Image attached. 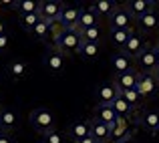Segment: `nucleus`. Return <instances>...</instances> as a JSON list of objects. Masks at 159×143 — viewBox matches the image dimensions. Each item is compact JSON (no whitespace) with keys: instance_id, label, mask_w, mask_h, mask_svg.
Here are the masks:
<instances>
[{"instance_id":"42","label":"nucleus","mask_w":159,"mask_h":143,"mask_svg":"<svg viewBox=\"0 0 159 143\" xmlns=\"http://www.w3.org/2000/svg\"><path fill=\"white\" fill-rule=\"evenodd\" d=\"M155 137H159V129H157V135H155Z\"/></svg>"},{"instance_id":"22","label":"nucleus","mask_w":159,"mask_h":143,"mask_svg":"<svg viewBox=\"0 0 159 143\" xmlns=\"http://www.w3.org/2000/svg\"><path fill=\"white\" fill-rule=\"evenodd\" d=\"M147 48V44H145V40H143V36L141 35H133L131 39H129V43L125 44V48H123V53L125 54H129L131 58H137L143 50Z\"/></svg>"},{"instance_id":"21","label":"nucleus","mask_w":159,"mask_h":143,"mask_svg":"<svg viewBox=\"0 0 159 143\" xmlns=\"http://www.w3.org/2000/svg\"><path fill=\"white\" fill-rule=\"evenodd\" d=\"M117 117H119V115L115 113L113 105H97L95 111H93V119L103 121V123H107V125H113L117 121Z\"/></svg>"},{"instance_id":"28","label":"nucleus","mask_w":159,"mask_h":143,"mask_svg":"<svg viewBox=\"0 0 159 143\" xmlns=\"http://www.w3.org/2000/svg\"><path fill=\"white\" fill-rule=\"evenodd\" d=\"M14 8L20 14H34L40 10V2L39 0H18V2H14Z\"/></svg>"},{"instance_id":"17","label":"nucleus","mask_w":159,"mask_h":143,"mask_svg":"<svg viewBox=\"0 0 159 143\" xmlns=\"http://www.w3.org/2000/svg\"><path fill=\"white\" fill-rule=\"evenodd\" d=\"M119 8V4L115 2V0H95L93 4H91V10L95 12V14L99 16V18H111V14Z\"/></svg>"},{"instance_id":"12","label":"nucleus","mask_w":159,"mask_h":143,"mask_svg":"<svg viewBox=\"0 0 159 143\" xmlns=\"http://www.w3.org/2000/svg\"><path fill=\"white\" fill-rule=\"evenodd\" d=\"M111 69L115 71V75L135 71V58H131L129 54H125L123 50H119V53H115L111 57Z\"/></svg>"},{"instance_id":"4","label":"nucleus","mask_w":159,"mask_h":143,"mask_svg":"<svg viewBox=\"0 0 159 143\" xmlns=\"http://www.w3.org/2000/svg\"><path fill=\"white\" fill-rule=\"evenodd\" d=\"M135 89H137V93L143 97V101L153 99V97L159 93V83H157L155 75L153 73H139Z\"/></svg>"},{"instance_id":"14","label":"nucleus","mask_w":159,"mask_h":143,"mask_svg":"<svg viewBox=\"0 0 159 143\" xmlns=\"http://www.w3.org/2000/svg\"><path fill=\"white\" fill-rule=\"evenodd\" d=\"M137 123H139L147 133L157 135V129H159V109H147V111H143L139 117H137Z\"/></svg>"},{"instance_id":"11","label":"nucleus","mask_w":159,"mask_h":143,"mask_svg":"<svg viewBox=\"0 0 159 143\" xmlns=\"http://www.w3.org/2000/svg\"><path fill=\"white\" fill-rule=\"evenodd\" d=\"M135 65H137V69H139V73H155L159 69V65H157L155 53H153V47L145 48L143 53L135 58Z\"/></svg>"},{"instance_id":"20","label":"nucleus","mask_w":159,"mask_h":143,"mask_svg":"<svg viewBox=\"0 0 159 143\" xmlns=\"http://www.w3.org/2000/svg\"><path fill=\"white\" fill-rule=\"evenodd\" d=\"M109 129H111L109 141L117 143L119 139H123L125 135H129V119H125V117H117V121L113 125H109Z\"/></svg>"},{"instance_id":"13","label":"nucleus","mask_w":159,"mask_h":143,"mask_svg":"<svg viewBox=\"0 0 159 143\" xmlns=\"http://www.w3.org/2000/svg\"><path fill=\"white\" fill-rule=\"evenodd\" d=\"M28 69H30L28 61L14 58V61H10L6 65V77L10 79V81H22V79L28 77Z\"/></svg>"},{"instance_id":"19","label":"nucleus","mask_w":159,"mask_h":143,"mask_svg":"<svg viewBox=\"0 0 159 143\" xmlns=\"http://www.w3.org/2000/svg\"><path fill=\"white\" fill-rule=\"evenodd\" d=\"M135 22H137V28H139L141 32H153L159 26V12L151 10V12H147V14H143L141 18H137Z\"/></svg>"},{"instance_id":"26","label":"nucleus","mask_w":159,"mask_h":143,"mask_svg":"<svg viewBox=\"0 0 159 143\" xmlns=\"http://www.w3.org/2000/svg\"><path fill=\"white\" fill-rule=\"evenodd\" d=\"M51 24L52 22H47V20H40L39 24H36L34 28H32L28 35L32 36L34 40H40V43H47V40H51Z\"/></svg>"},{"instance_id":"24","label":"nucleus","mask_w":159,"mask_h":143,"mask_svg":"<svg viewBox=\"0 0 159 143\" xmlns=\"http://www.w3.org/2000/svg\"><path fill=\"white\" fill-rule=\"evenodd\" d=\"M135 35L133 32V28H127V30H109V40H111V44H115L119 50L125 48V44L129 43V39Z\"/></svg>"},{"instance_id":"8","label":"nucleus","mask_w":159,"mask_h":143,"mask_svg":"<svg viewBox=\"0 0 159 143\" xmlns=\"http://www.w3.org/2000/svg\"><path fill=\"white\" fill-rule=\"evenodd\" d=\"M65 4L57 2V0H43L40 2V18L47 20V22H58V16H61Z\"/></svg>"},{"instance_id":"10","label":"nucleus","mask_w":159,"mask_h":143,"mask_svg":"<svg viewBox=\"0 0 159 143\" xmlns=\"http://www.w3.org/2000/svg\"><path fill=\"white\" fill-rule=\"evenodd\" d=\"M79 16H81V6H65L58 16V24L65 30H77Z\"/></svg>"},{"instance_id":"32","label":"nucleus","mask_w":159,"mask_h":143,"mask_svg":"<svg viewBox=\"0 0 159 143\" xmlns=\"http://www.w3.org/2000/svg\"><path fill=\"white\" fill-rule=\"evenodd\" d=\"M65 141H66V135L61 133V131H57V129L43 135V143H65Z\"/></svg>"},{"instance_id":"6","label":"nucleus","mask_w":159,"mask_h":143,"mask_svg":"<svg viewBox=\"0 0 159 143\" xmlns=\"http://www.w3.org/2000/svg\"><path fill=\"white\" fill-rule=\"evenodd\" d=\"M20 127V113L12 107L0 109V131L2 133H14Z\"/></svg>"},{"instance_id":"16","label":"nucleus","mask_w":159,"mask_h":143,"mask_svg":"<svg viewBox=\"0 0 159 143\" xmlns=\"http://www.w3.org/2000/svg\"><path fill=\"white\" fill-rule=\"evenodd\" d=\"M125 6L129 8V12L133 14V18H141L143 14H147V12L155 10L157 2H153V0H131V2H127Z\"/></svg>"},{"instance_id":"9","label":"nucleus","mask_w":159,"mask_h":143,"mask_svg":"<svg viewBox=\"0 0 159 143\" xmlns=\"http://www.w3.org/2000/svg\"><path fill=\"white\" fill-rule=\"evenodd\" d=\"M95 99H97V105H113L119 99V89L113 83H103L95 91Z\"/></svg>"},{"instance_id":"38","label":"nucleus","mask_w":159,"mask_h":143,"mask_svg":"<svg viewBox=\"0 0 159 143\" xmlns=\"http://www.w3.org/2000/svg\"><path fill=\"white\" fill-rule=\"evenodd\" d=\"M2 35H6V26H4V22L0 20V36H2Z\"/></svg>"},{"instance_id":"34","label":"nucleus","mask_w":159,"mask_h":143,"mask_svg":"<svg viewBox=\"0 0 159 143\" xmlns=\"http://www.w3.org/2000/svg\"><path fill=\"white\" fill-rule=\"evenodd\" d=\"M0 143H16V141H14V137H12L10 133H2L0 131Z\"/></svg>"},{"instance_id":"35","label":"nucleus","mask_w":159,"mask_h":143,"mask_svg":"<svg viewBox=\"0 0 159 143\" xmlns=\"http://www.w3.org/2000/svg\"><path fill=\"white\" fill-rule=\"evenodd\" d=\"M117 143H137V139L133 137V133H129V135H125L123 139H119Z\"/></svg>"},{"instance_id":"15","label":"nucleus","mask_w":159,"mask_h":143,"mask_svg":"<svg viewBox=\"0 0 159 143\" xmlns=\"http://www.w3.org/2000/svg\"><path fill=\"white\" fill-rule=\"evenodd\" d=\"M137 77H139V71H129V73H121L113 77V85L121 91H129L137 87Z\"/></svg>"},{"instance_id":"2","label":"nucleus","mask_w":159,"mask_h":143,"mask_svg":"<svg viewBox=\"0 0 159 143\" xmlns=\"http://www.w3.org/2000/svg\"><path fill=\"white\" fill-rule=\"evenodd\" d=\"M83 44V36L79 30H62L58 39L52 43V47L61 50L62 54H79V48Z\"/></svg>"},{"instance_id":"27","label":"nucleus","mask_w":159,"mask_h":143,"mask_svg":"<svg viewBox=\"0 0 159 143\" xmlns=\"http://www.w3.org/2000/svg\"><path fill=\"white\" fill-rule=\"evenodd\" d=\"M113 109H115V113L119 117H125V119H131V117H135V113H137V109L131 107V105H129L121 95H119V99L113 103Z\"/></svg>"},{"instance_id":"5","label":"nucleus","mask_w":159,"mask_h":143,"mask_svg":"<svg viewBox=\"0 0 159 143\" xmlns=\"http://www.w3.org/2000/svg\"><path fill=\"white\" fill-rule=\"evenodd\" d=\"M133 22H135V18L129 12V8L119 6L109 18V28L111 30H127V28H133Z\"/></svg>"},{"instance_id":"37","label":"nucleus","mask_w":159,"mask_h":143,"mask_svg":"<svg viewBox=\"0 0 159 143\" xmlns=\"http://www.w3.org/2000/svg\"><path fill=\"white\" fill-rule=\"evenodd\" d=\"M153 53H155V58H157V65H159V44L153 47Z\"/></svg>"},{"instance_id":"18","label":"nucleus","mask_w":159,"mask_h":143,"mask_svg":"<svg viewBox=\"0 0 159 143\" xmlns=\"http://www.w3.org/2000/svg\"><path fill=\"white\" fill-rule=\"evenodd\" d=\"M99 20H101V18L91 10V6L89 8H81V16H79L77 30L85 32V30H89V28H93V26H99Z\"/></svg>"},{"instance_id":"39","label":"nucleus","mask_w":159,"mask_h":143,"mask_svg":"<svg viewBox=\"0 0 159 143\" xmlns=\"http://www.w3.org/2000/svg\"><path fill=\"white\" fill-rule=\"evenodd\" d=\"M153 75H155V79H157V83H159V69H157V71H155Z\"/></svg>"},{"instance_id":"36","label":"nucleus","mask_w":159,"mask_h":143,"mask_svg":"<svg viewBox=\"0 0 159 143\" xmlns=\"http://www.w3.org/2000/svg\"><path fill=\"white\" fill-rule=\"evenodd\" d=\"M77 143H97V139H95V137H85V139H81V141H77Z\"/></svg>"},{"instance_id":"41","label":"nucleus","mask_w":159,"mask_h":143,"mask_svg":"<svg viewBox=\"0 0 159 143\" xmlns=\"http://www.w3.org/2000/svg\"><path fill=\"white\" fill-rule=\"evenodd\" d=\"M97 143H107V141H97Z\"/></svg>"},{"instance_id":"30","label":"nucleus","mask_w":159,"mask_h":143,"mask_svg":"<svg viewBox=\"0 0 159 143\" xmlns=\"http://www.w3.org/2000/svg\"><path fill=\"white\" fill-rule=\"evenodd\" d=\"M121 97H123V99L125 101H127V103L129 105H131V107H135V109H139L141 107V105H143L145 103V101H143V97H141L139 93H137V89H129V91H121V93H119Z\"/></svg>"},{"instance_id":"31","label":"nucleus","mask_w":159,"mask_h":143,"mask_svg":"<svg viewBox=\"0 0 159 143\" xmlns=\"http://www.w3.org/2000/svg\"><path fill=\"white\" fill-rule=\"evenodd\" d=\"M81 36H83V43H101L103 30H101V26H93L89 30L81 32Z\"/></svg>"},{"instance_id":"40","label":"nucleus","mask_w":159,"mask_h":143,"mask_svg":"<svg viewBox=\"0 0 159 143\" xmlns=\"http://www.w3.org/2000/svg\"><path fill=\"white\" fill-rule=\"evenodd\" d=\"M0 109H2V93H0Z\"/></svg>"},{"instance_id":"1","label":"nucleus","mask_w":159,"mask_h":143,"mask_svg":"<svg viewBox=\"0 0 159 143\" xmlns=\"http://www.w3.org/2000/svg\"><path fill=\"white\" fill-rule=\"evenodd\" d=\"M28 123H30V127L36 133L44 135V133L57 129V117H54V113L48 107H36L28 115Z\"/></svg>"},{"instance_id":"33","label":"nucleus","mask_w":159,"mask_h":143,"mask_svg":"<svg viewBox=\"0 0 159 143\" xmlns=\"http://www.w3.org/2000/svg\"><path fill=\"white\" fill-rule=\"evenodd\" d=\"M8 47H10V39H8V35H2L0 36V53H6Z\"/></svg>"},{"instance_id":"25","label":"nucleus","mask_w":159,"mask_h":143,"mask_svg":"<svg viewBox=\"0 0 159 143\" xmlns=\"http://www.w3.org/2000/svg\"><path fill=\"white\" fill-rule=\"evenodd\" d=\"M101 54V43H83L79 48V57L83 61H97Z\"/></svg>"},{"instance_id":"29","label":"nucleus","mask_w":159,"mask_h":143,"mask_svg":"<svg viewBox=\"0 0 159 143\" xmlns=\"http://www.w3.org/2000/svg\"><path fill=\"white\" fill-rule=\"evenodd\" d=\"M40 20H43L40 18V12H34V14H20L18 22H20V28H24L26 32H30Z\"/></svg>"},{"instance_id":"23","label":"nucleus","mask_w":159,"mask_h":143,"mask_svg":"<svg viewBox=\"0 0 159 143\" xmlns=\"http://www.w3.org/2000/svg\"><path fill=\"white\" fill-rule=\"evenodd\" d=\"M89 125H91V137H95L97 141H107V143H109L111 129H109L107 123L97 121V119H89Z\"/></svg>"},{"instance_id":"43","label":"nucleus","mask_w":159,"mask_h":143,"mask_svg":"<svg viewBox=\"0 0 159 143\" xmlns=\"http://www.w3.org/2000/svg\"><path fill=\"white\" fill-rule=\"evenodd\" d=\"M157 44H159V40H157Z\"/></svg>"},{"instance_id":"3","label":"nucleus","mask_w":159,"mask_h":143,"mask_svg":"<svg viewBox=\"0 0 159 143\" xmlns=\"http://www.w3.org/2000/svg\"><path fill=\"white\" fill-rule=\"evenodd\" d=\"M43 65L51 75H61L66 69V54H62L61 50H57L54 47H48L47 53H44Z\"/></svg>"},{"instance_id":"7","label":"nucleus","mask_w":159,"mask_h":143,"mask_svg":"<svg viewBox=\"0 0 159 143\" xmlns=\"http://www.w3.org/2000/svg\"><path fill=\"white\" fill-rule=\"evenodd\" d=\"M89 135H91V125H89L87 119H75L73 123L66 127V137L73 143L85 139V137H89Z\"/></svg>"}]
</instances>
